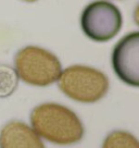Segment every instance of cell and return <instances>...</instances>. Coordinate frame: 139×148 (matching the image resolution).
Segmentation results:
<instances>
[{
  "instance_id": "obj_1",
  "label": "cell",
  "mask_w": 139,
  "mask_h": 148,
  "mask_svg": "<svg viewBox=\"0 0 139 148\" xmlns=\"http://www.w3.org/2000/svg\"><path fill=\"white\" fill-rule=\"evenodd\" d=\"M29 119L32 129L38 136L52 144L73 145L80 142L84 136V126L78 116L59 103L38 105L32 110Z\"/></svg>"
},
{
  "instance_id": "obj_10",
  "label": "cell",
  "mask_w": 139,
  "mask_h": 148,
  "mask_svg": "<svg viewBox=\"0 0 139 148\" xmlns=\"http://www.w3.org/2000/svg\"><path fill=\"white\" fill-rule=\"evenodd\" d=\"M0 148H1V147H0Z\"/></svg>"
},
{
  "instance_id": "obj_5",
  "label": "cell",
  "mask_w": 139,
  "mask_h": 148,
  "mask_svg": "<svg viewBox=\"0 0 139 148\" xmlns=\"http://www.w3.org/2000/svg\"><path fill=\"white\" fill-rule=\"evenodd\" d=\"M112 68L125 84L139 86V33L133 32L120 39L112 51Z\"/></svg>"
},
{
  "instance_id": "obj_7",
  "label": "cell",
  "mask_w": 139,
  "mask_h": 148,
  "mask_svg": "<svg viewBox=\"0 0 139 148\" xmlns=\"http://www.w3.org/2000/svg\"><path fill=\"white\" fill-rule=\"evenodd\" d=\"M102 148H139V142L129 132L115 130L107 135Z\"/></svg>"
},
{
  "instance_id": "obj_2",
  "label": "cell",
  "mask_w": 139,
  "mask_h": 148,
  "mask_svg": "<svg viewBox=\"0 0 139 148\" xmlns=\"http://www.w3.org/2000/svg\"><path fill=\"white\" fill-rule=\"evenodd\" d=\"M58 86L65 96L82 103H93L107 95L109 79L106 74L87 65H71L61 72Z\"/></svg>"
},
{
  "instance_id": "obj_8",
  "label": "cell",
  "mask_w": 139,
  "mask_h": 148,
  "mask_svg": "<svg viewBox=\"0 0 139 148\" xmlns=\"http://www.w3.org/2000/svg\"><path fill=\"white\" fill-rule=\"evenodd\" d=\"M19 85V76L14 68L0 63V98L11 96Z\"/></svg>"
},
{
  "instance_id": "obj_4",
  "label": "cell",
  "mask_w": 139,
  "mask_h": 148,
  "mask_svg": "<svg viewBox=\"0 0 139 148\" xmlns=\"http://www.w3.org/2000/svg\"><path fill=\"white\" fill-rule=\"evenodd\" d=\"M123 15L120 9L107 0H96L84 8L80 15V27L93 42L111 40L120 33Z\"/></svg>"
},
{
  "instance_id": "obj_3",
  "label": "cell",
  "mask_w": 139,
  "mask_h": 148,
  "mask_svg": "<svg viewBox=\"0 0 139 148\" xmlns=\"http://www.w3.org/2000/svg\"><path fill=\"white\" fill-rule=\"evenodd\" d=\"M14 70L26 84L45 87L58 81L62 65L52 52L37 46H26L14 57Z\"/></svg>"
},
{
  "instance_id": "obj_9",
  "label": "cell",
  "mask_w": 139,
  "mask_h": 148,
  "mask_svg": "<svg viewBox=\"0 0 139 148\" xmlns=\"http://www.w3.org/2000/svg\"><path fill=\"white\" fill-rule=\"evenodd\" d=\"M23 1H26V2H35V1H38V0H23Z\"/></svg>"
},
{
  "instance_id": "obj_6",
  "label": "cell",
  "mask_w": 139,
  "mask_h": 148,
  "mask_svg": "<svg viewBox=\"0 0 139 148\" xmlns=\"http://www.w3.org/2000/svg\"><path fill=\"white\" fill-rule=\"evenodd\" d=\"M1 148H46L42 138L25 122L11 120L0 130Z\"/></svg>"
}]
</instances>
